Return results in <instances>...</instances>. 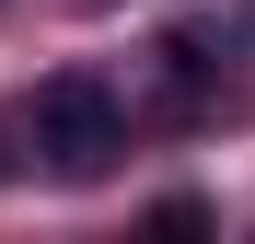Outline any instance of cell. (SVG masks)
Returning a JSON list of instances; mask_svg holds the SVG:
<instances>
[{"instance_id":"cell-2","label":"cell","mask_w":255,"mask_h":244,"mask_svg":"<svg viewBox=\"0 0 255 244\" xmlns=\"http://www.w3.org/2000/svg\"><path fill=\"white\" fill-rule=\"evenodd\" d=\"M151 233H162V244H186V233H209V210H197V198H162V210H151Z\"/></svg>"},{"instance_id":"cell-1","label":"cell","mask_w":255,"mask_h":244,"mask_svg":"<svg viewBox=\"0 0 255 244\" xmlns=\"http://www.w3.org/2000/svg\"><path fill=\"white\" fill-rule=\"evenodd\" d=\"M35 151H47L58 186L116 175V151H128V93L93 81V70H47V81H35Z\"/></svg>"}]
</instances>
